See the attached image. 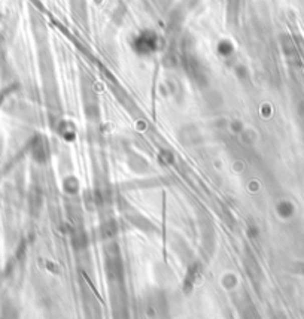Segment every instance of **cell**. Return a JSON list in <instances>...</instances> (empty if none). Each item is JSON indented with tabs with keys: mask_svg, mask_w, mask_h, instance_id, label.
Wrapping results in <instances>:
<instances>
[{
	"mask_svg": "<svg viewBox=\"0 0 304 319\" xmlns=\"http://www.w3.org/2000/svg\"><path fill=\"white\" fill-rule=\"evenodd\" d=\"M242 316H243V319H261L253 306H245L242 309Z\"/></svg>",
	"mask_w": 304,
	"mask_h": 319,
	"instance_id": "6da1fadb",
	"label": "cell"
}]
</instances>
